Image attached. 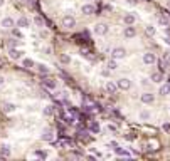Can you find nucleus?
Here are the masks:
<instances>
[{"mask_svg": "<svg viewBox=\"0 0 170 161\" xmlns=\"http://www.w3.org/2000/svg\"><path fill=\"white\" fill-rule=\"evenodd\" d=\"M12 34H14V35H15V37H19V39H20V37H22L20 30H17V29H14V30H12Z\"/></svg>", "mask_w": 170, "mask_h": 161, "instance_id": "72a5a7b5", "label": "nucleus"}, {"mask_svg": "<svg viewBox=\"0 0 170 161\" xmlns=\"http://www.w3.org/2000/svg\"><path fill=\"white\" fill-rule=\"evenodd\" d=\"M22 64H24V67H27V69L34 67V61H32V59H24V61H22Z\"/></svg>", "mask_w": 170, "mask_h": 161, "instance_id": "393cba45", "label": "nucleus"}, {"mask_svg": "<svg viewBox=\"0 0 170 161\" xmlns=\"http://www.w3.org/2000/svg\"><path fill=\"white\" fill-rule=\"evenodd\" d=\"M165 44H168V45H170V35L165 37Z\"/></svg>", "mask_w": 170, "mask_h": 161, "instance_id": "ea45409f", "label": "nucleus"}, {"mask_svg": "<svg viewBox=\"0 0 170 161\" xmlns=\"http://www.w3.org/2000/svg\"><path fill=\"white\" fill-rule=\"evenodd\" d=\"M83 14H84V15H93V14H94V7H93L91 4L83 5Z\"/></svg>", "mask_w": 170, "mask_h": 161, "instance_id": "9b49d317", "label": "nucleus"}, {"mask_svg": "<svg viewBox=\"0 0 170 161\" xmlns=\"http://www.w3.org/2000/svg\"><path fill=\"white\" fill-rule=\"evenodd\" d=\"M42 139H44V141H52V131H51V129H44Z\"/></svg>", "mask_w": 170, "mask_h": 161, "instance_id": "dca6fc26", "label": "nucleus"}, {"mask_svg": "<svg viewBox=\"0 0 170 161\" xmlns=\"http://www.w3.org/2000/svg\"><path fill=\"white\" fill-rule=\"evenodd\" d=\"M89 129H91V132H99V122H96V121H93L91 122V126H89Z\"/></svg>", "mask_w": 170, "mask_h": 161, "instance_id": "aec40b11", "label": "nucleus"}, {"mask_svg": "<svg viewBox=\"0 0 170 161\" xmlns=\"http://www.w3.org/2000/svg\"><path fill=\"white\" fill-rule=\"evenodd\" d=\"M163 129H165V131H170V124H163Z\"/></svg>", "mask_w": 170, "mask_h": 161, "instance_id": "4c0bfd02", "label": "nucleus"}, {"mask_svg": "<svg viewBox=\"0 0 170 161\" xmlns=\"http://www.w3.org/2000/svg\"><path fill=\"white\" fill-rule=\"evenodd\" d=\"M4 82H5V79L2 77V75H0V86H4Z\"/></svg>", "mask_w": 170, "mask_h": 161, "instance_id": "58836bf2", "label": "nucleus"}, {"mask_svg": "<svg viewBox=\"0 0 170 161\" xmlns=\"http://www.w3.org/2000/svg\"><path fill=\"white\" fill-rule=\"evenodd\" d=\"M64 121L68 122V124H74L76 122V116L74 114H69V116H64Z\"/></svg>", "mask_w": 170, "mask_h": 161, "instance_id": "4be33fe9", "label": "nucleus"}, {"mask_svg": "<svg viewBox=\"0 0 170 161\" xmlns=\"http://www.w3.org/2000/svg\"><path fill=\"white\" fill-rule=\"evenodd\" d=\"M2 5H4V0H0V7H2Z\"/></svg>", "mask_w": 170, "mask_h": 161, "instance_id": "a19ab883", "label": "nucleus"}, {"mask_svg": "<svg viewBox=\"0 0 170 161\" xmlns=\"http://www.w3.org/2000/svg\"><path fill=\"white\" fill-rule=\"evenodd\" d=\"M4 111H5V112H14V111H15V104L5 102V104H4Z\"/></svg>", "mask_w": 170, "mask_h": 161, "instance_id": "a211bd4d", "label": "nucleus"}, {"mask_svg": "<svg viewBox=\"0 0 170 161\" xmlns=\"http://www.w3.org/2000/svg\"><path fill=\"white\" fill-rule=\"evenodd\" d=\"M37 71H39L40 74H49V69H47V65H44V64H37Z\"/></svg>", "mask_w": 170, "mask_h": 161, "instance_id": "5701e85b", "label": "nucleus"}, {"mask_svg": "<svg viewBox=\"0 0 170 161\" xmlns=\"http://www.w3.org/2000/svg\"><path fill=\"white\" fill-rule=\"evenodd\" d=\"M125 54H127V50H125L123 47H115V49L111 50V57L113 59H123Z\"/></svg>", "mask_w": 170, "mask_h": 161, "instance_id": "f257e3e1", "label": "nucleus"}, {"mask_svg": "<svg viewBox=\"0 0 170 161\" xmlns=\"http://www.w3.org/2000/svg\"><path fill=\"white\" fill-rule=\"evenodd\" d=\"M163 59H165V61H167V62H168V64H170V50H167V52L163 54Z\"/></svg>", "mask_w": 170, "mask_h": 161, "instance_id": "473e14b6", "label": "nucleus"}, {"mask_svg": "<svg viewBox=\"0 0 170 161\" xmlns=\"http://www.w3.org/2000/svg\"><path fill=\"white\" fill-rule=\"evenodd\" d=\"M147 34H148V35H153V34H155V27L148 25V27H147Z\"/></svg>", "mask_w": 170, "mask_h": 161, "instance_id": "7c9ffc66", "label": "nucleus"}, {"mask_svg": "<svg viewBox=\"0 0 170 161\" xmlns=\"http://www.w3.org/2000/svg\"><path fill=\"white\" fill-rule=\"evenodd\" d=\"M160 24H162L163 27H168V25H170V17L167 14H162V15H160Z\"/></svg>", "mask_w": 170, "mask_h": 161, "instance_id": "ddd939ff", "label": "nucleus"}, {"mask_svg": "<svg viewBox=\"0 0 170 161\" xmlns=\"http://www.w3.org/2000/svg\"><path fill=\"white\" fill-rule=\"evenodd\" d=\"M108 129H109V131H113V132H115V131H116V126L109 124V126H108Z\"/></svg>", "mask_w": 170, "mask_h": 161, "instance_id": "c9c22d12", "label": "nucleus"}, {"mask_svg": "<svg viewBox=\"0 0 170 161\" xmlns=\"http://www.w3.org/2000/svg\"><path fill=\"white\" fill-rule=\"evenodd\" d=\"M0 153L4 154V156H10V146L9 144H2L0 146Z\"/></svg>", "mask_w": 170, "mask_h": 161, "instance_id": "f3484780", "label": "nucleus"}, {"mask_svg": "<svg viewBox=\"0 0 170 161\" xmlns=\"http://www.w3.org/2000/svg\"><path fill=\"white\" fill-rule=\"evenodd\" d=\"M116 87H118V84L111 82V81H108V82H106V91H108L109 94H115L116 92Z\"/></svg>", "mask_w": 170, "mask_h": 161, "instance_id": "f8f14e48", "label": "nucleus"}, {"mask_svg": "<svg viewBox=\"0 0 170 161\" xmlns=\"http://www.w3.org/2000/svg\"><path fill=\"white\" fill-rule=\"evenodd\" d=\"M116 84H118L120 89H123V91H127V89H130V87H131V82L128 81V79H125V77H121Z\"/></svg>", "mask_w": 170, "mask_h": 161, "instance_id": "39448f33", "label": "nucleus"}, {"mask_svg": "<svg viewBox=\"0 0 170 161\" xmlns=\"http://www.w3.org/2000/svg\"><path fill=\"white\" fill-rule=\"evenodd\" d=\"M153 101H155V97H153V94H150V92H145V94H141V102H145V104H152Z\"/></svg>", "mask_w": 170, "mask_h": 161, "instance_id": "6e6552de", "label": "nucleus"}, {"mask_svg": "<svg viewBox=\"0 0 170 161\" xmlns=\"http://www.w3.org/2000/svg\"><path fill=\"white\" fill-rule=\"evenodd\" d=\"M116 67H118V64H116V61H115V59H111V61L108 62V69H111V71H113V69H116Z\"/></svg>", "mask_w": 170, "mask_h": 161, "instance_id": "cd10ccee", "label": "nucleus"}, {"mask_svg": "<svg viewBox=\"0 0 170 161\" xmlns=\"http://www.w3.org/2000/svg\"><path fill=\"white\" fill-rule=\"evenodd\" d=\"M167 5H168V7H170V0H168V2H167Z\"/></svg>", "mask_w": 170, "mask_h": 161, "instance_id": "79ce46f5", "label": "nucleus"}, {"mask_svg": "<svg viewBox=\"0 0 170 161\" xmlns=\"http://www.w3.org/2000/svg\"><path fill=\"white\" fill-rule=\"evenodd\" d=\"M22 50H19V49H15V47H10V50H9V55H10V59H14V61H17V59H20L22 57Z\"/></svg>", "mask_w": 170, "mask_h": 161, "instance_id": "20e7f679", "label": "nucleus"}, {"mask_svg": "<svg viewBox=\"0 0 170 161\" xmlns=\"http://www.w3.org/2000/svg\"><path fill=\"white\" fill-rule=\"evenodd\" d=\"M157 59H155V54H152V52H147V54H143V62L145 64H153Z\"/></svg>", "mask_w": 170, "mask_h": 161, "instance_id": "423d86ee", "label": "nucleus"}, {"mask_svg": "<svg viewBox=\"0 0 170 161\" xmlns=\"http://www.w3.org/2000/svg\"><path fill=\"white\" fill-rule=\"evenodd\" d=\"M54 114V106H46L44 107V116H52Z\"/></svg>", "mask_w": 170, "mask_h": 161, "instance_id": "412c9836", "label": "nucleus"}, {"mask_svg": "<svg viewBox=\"0 0 170 161\" xmlns=\"http://www.w3.org/2000/svg\"><path fill=\"white\" fill-rule=\"evenodd\" d=\"M62 25H64L66 29H72V27L76 25V20H74V17H71V15H66V17L62 18Z\"/></svg>", "mask_w": 170, "mask_h": 161, "instance_id": "7ed1b4c3", "label": "nucleus"}, {"mask_svg": "<svg viewBox=\"0 0 170 161\" xmlns=\"http://www.w3.org/2000/svg\"><path fill=\"white\" fill-rule=\"evenodd\" d=\"M162 81V74L160 72H153L152 74V82H160Z\"/></svg>", "mask_w": 170, "mask_h": 161, "instance_id": "b1692460", "label": "nucleus"}, {"mask_svg": "<svg viewBox=\"0 0 170 161\" xmlns=\"http://www.w3.org/2000/svg\"><path fill=\"white\" fill-rule=\"evenodd\" d=\"M135 34H137V30H135V27H131V25H128V27H125V37H135Z\"/></svg>", "mask_w": 170, "mask_h": 161, "instance_id": "9d476101", "label": "nucleus"}, {"mask_svg": "<svg viewBox=\"0 0 170 161\" xmlns=\"http://www.w3.org/2000/svg\"><path fill=\"white\" fill-rule=\"evenodd\" d=\"M115 153L118 154V156H125V158H130V156H131L130 151L123 149V148H120V146H116V148H115Z\"/></svg>", "mask_w": 170, "mask_h": 161, "instance_id": "1a4fd4ad", "label": "nucleus"}, {"mask_svg": "<svg viewBox=\"0 0 170 161\" xmlns=\"http://www.w3.org/2000/svg\"><path fill=\"white\" fill-rule=\"evenodd\" d=\"M19 44V40H15V39H10L9 40V47H15Z\"/></svg>", "mask_w": 170, "mask_h": 161, "instance_id": "2f4dec72", "label": "nucleus"}, {"mask_svg": "<svg viewBox=\"0 0 170 161\" xmlns=\"http://www.w3.org/2000/svg\"><path fill=\"white\" fill-rule=\"evenodd\" d=\"M34 22H36L37 27H44V20H42V17H36V18H34Z\"/></svg>", "mask_w": 170, "mask_h": 161, "instance_id": "bb28decb", "label": "nucleus"}, {"mask_svg": "<svg viewBox=\"0 0 170 161\" xmlns=\"http://www.w3.org/2000/svg\"><path fill=\"white\" fill-rule=\"evenodd\" d=\"M109 146H113V149H115V148L118 146V143H116V141H111V143H109Z\"/></svg>", "mask_w": 170, "mask_h": 161, "instance_id": "e433bc0d", "label": "nucleus"}, {"mask_svg": "<svg viewBox=\"0 0 170 161\" xmlns=\"http://www.w3.org/2000/svg\"><path fill=\"white\" fill-rule=\"evenodd\" d=\"M17 27H24V29H26V27H29V18L20 17V18L17 20Z\"/></svg>", "mask_w": 170, "mask_h": 161, "instance_id": "4468645a", "label": "nucleus"}, {"mask_svg": "<svg viewBox=\"0 0 170 161\" xmlns=\"http://www.w3.org/2000/svg\"><path fill=\"white\" fill-rule=\"evenodd\" d=\"M125 24H127V25H133L135 24V15H131V14L125 15Z\"/></svg>", "mask_w": 170, "mask_h": 161, "instance_id": "6ab92c4d", "label": "nucleus"}, {"mask_svg": "<svg viewBox=\"0 0 170 161\" xmlns=\"http://www.w3.org/2000/svg\"><path fill=\"white\" fill-rule=\"evenodd\" d=\"M36 156H37V158H42V159H46V158H47V153H46V151H36Z\"/></svg>", "mask_w": 170, "mask_h": 161, "instance_id": "c85d7f7f", "label": "nucleus"}, {"mask_svg": "<svg viewBox=\"0 0 170 161\" xmlns=\"http://www.w3.org/2000/svg\"><path fill=\"white\" fill-rule=\"evenodd\" d=\"M160 94H162V96L170 94V86H162V87H160Z\"/></svg>", "mask_w": 170, "mask_h": 161, "instance_id": "a878e982", "label": "nucleus"}, {"mask_svg": "<svg viewBox=\"0 0 170 161\" xmlns=\"http://www.w3.org/2000/svg\"><path fill=\"white\" fill-rule=\"evenodd\" d=\"M42 84L47 89H56V81H52V79H46V81H42Z\"/></svg>", "mask_w": 170, "mask_h": 161, "instance_id": "2eb2a0df", "label": "nucleus"}, {"mask_svg": "<svg viewBox=\"0 0 170 161\" xmlns=\"http://www.w3.org/2000/svg\"><path fill=\"white\" fill-rule=\"evenodd\" d=\"M61 62H62V64H69V62H71L69 55H61Z\"/></svg>", "mask_w": 170, "mask_h": 161, "instance_id": "c756f323", "label": "nucleus"}, {"mask_svg": "<svg viewBox=\"0 0 170 161\" xmlns=\"http://www.w3.org/2000/svg\"><path fill=\"white\" fill-rule=\"evenodd\" d=\"M94 34H96V35H106V34H108V25L106 24H96Z\"/></svg>", "mask_w": 170, "mask_h": 161, "instance_id": "f03ea898", "label": "nucleus"}, {"mask_svg": "<svg viewBox=\"0 0 170 161\" xmlns=\"http://www.w3.org/2000/svg\"><path fill=\"white\" fill-rule=\"evenodd\" d=\"M14 25H15V22L12 20L10 17H5L4 20H2V27H4V29H14Z\"/></svg>", "mask_w": 170, "mask_h": 161, "instance_id": "0eeeda50", "label": "nucleus"}, {"mask_svg": "<svg viewBox=\"0 0 170 161\" xmlns=\"http://www.w3.org/2000/svg\"><path fill=\"white\" fill-rule=\"evenodd\" d=\"M140 118H141V119H148V118H150V114H148L147 111H143V112L140 114Z\"/></svg>", "mask_w": 170, "mask_h": 161, "instance_id": "f704fd0d", "label": "nucleus"}]
</instances>
